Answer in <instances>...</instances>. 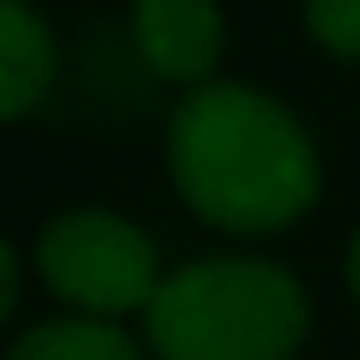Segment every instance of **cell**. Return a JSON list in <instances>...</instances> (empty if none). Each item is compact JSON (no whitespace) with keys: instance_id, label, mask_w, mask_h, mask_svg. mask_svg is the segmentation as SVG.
Instances as JSON below:
<instances>
[{"instance_id":"52a82bcc","label":"cell","mask_w":360,"mask_h":360,"mask_svg":"<svg viewBox=\"0 0 360 360\" xmlns=\"http://www.w3.org/2000/svg\"><path fill=\"white\" fill-rule=\"evenodd\" d=\"M304 25L329 57L360 63V0H304Z\"/></svg>"},{"instance_id":"6da1fadb","label":"cell","mask_w":360,"mask_h":360,"mask_svg":"<svg viewBox=\"0 0 360 360\" xmlns=\"http://www.w3.org/2000/svg\"><path fill=\"white\" fill-rule=\"evenodd\" d=\"M165 165L177 196L228 234H272L323 196L310 127L259 82L215 76L184 89L165 120Z\"/></svg>"},{"instance_id":"ba28073f","label":"cell","mask_w":360,"mask_h":360,"mask_svg":"<svg viewBox=\"0 0 360 360\" xmlns=\"http://www.w3.org/2000/svg\"><path fill=\"white\" fill-rule=\"evenodd\" d=\"M13 304H19V253H13V240L0 234V323L13 316Z\"/></svg>"},{"instance_id":"5b68a950","label":"cell","mask_w":360,"mask_h":360,"mask_svg":"<svg viewBox=\"0 0 360 360\" xmlns=\"http://www.w3.org/2000/svg\"><path fill=\"white\" fill-rule=\"evenodd\" d=\"M57 82V32L32 0H0V120L32 114Z\"/></svg>"},{"instance_id":"9c48e42d","label":"cell","mask_w":360,"mask_h":360,"mask_svg":"<svg viewBox=\"0 0 360 360\" xmlns=\"http://www.w3.org/2000/svg\"><path fill=\"white\" fill-rule=\"evenodd\" d=\"M348 291L360 297V228H354V240H348Z\"/></svg>"},{"instance_id":"3957f363","label":"cell","mask_w":360,"mask_h":360,"mask_svg":"<svg viewBox=\"0 0 360 360\" xmlns=\"http://www.w3.org/2000/svg\"><path fill=\"white\" fill-rule=\"evenodd\" d=\"M32 266L70 304V316H95V323L152 310V297L165 285L152 234L139 221H127L120 209H95V202L57 209L51 221H38Z\"/></svg>"},{"instance_id":"277c9868","label":"cell","mask_w":360,"mask_h":360,"mask_svg":"<svg viewBox=\"0 0 360 360\" xmlns=\"http://www.w3.org/2000/svg\"><path fill=\"white\" fill-rule=\"evenodd\" d=\"M127 25L152 76L184 89L215 82V63L228 51L221 0H127Z\"/></svg>"},{"instance_id":"7a4b0ae2","label":"cell","mask_w":360,"mask_h":360,"mask_svg":"<svg viewBox=\"0 0 360 360\" xmlns=\"http://www.w3.org/2000/svg\"><path fill=\"white\" fill-rule=\"evenodd\" d=\"M310 335V291L278 259L215 253L165 272L146 310L158 360H291Z\"/></svg>"},{"instance_id":"8992f818","label":"cell","mask_w":360,"mask_h":360,"mask_svg":"<svg viewBox=\"0 0 360 360\" xmlns=\"http://www.w3.org/2000/svg\"><path fill=\"white\" fill-rule=\"evenodd\" d=\"M0 360H146V348H139L120 323L51 316V323H32Z\"/></svg>"}]
</instances>
